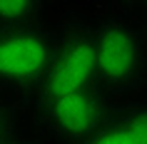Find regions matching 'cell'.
<instances>
[{
  "label": "cell",
  "instance_id": "8",
  "mask_svg": "<svg viewBox=\"0 0 147 144\" xmlns=\"http://www.w3.org/2000/svg\"><path fill=\"white\" fill-rule=\"evenodd\" d=\"M18 134V122H15V112L10 109L8 99L0 97V142H5L10 137Z\"/></svg>",
  "mask_w": 147,
  "mask_h": 144
},
{
  "label": "cell",
  "instance_id": "1",
  "mask_svg": "<svg viewBox=\"0 0 147 144\" xmlns=\"http://www.w3.org/2000/svg\"><path fill=\"white\" fill-rule=\"evenodd\" d=\"M90 27L97 87L115 104H122L147 84V42L127 15L100 17Z\"/></svg>",
  "mask_w": 147,
  "mask_h": 144
},
{
  "label": "cell",
  "instance_id": "10",
  "mask_svg": "<svg viewBox=\"0 0 147 144\" xmlns=\"http://www.w3.org/2000/svg\"><path fill=\"white\" fill-rule=\"evenodd\" d=\"M0 144H32V142L23 134H15V137H10V139H5V142H0Z\"/></svg>",
  "mask_w": 147,
  "mask_h": 144
},
{
  "label": "cell",
  "instance_id": "9",
  "mask_svg": "<svg viewBox=\"0 0 147 144\" xmlns=\"http://www.w3.org/2000/svg\"><path fill=\"white\" fill-rule=\"evenodd\" d=\"M137 25H140V32H142V38H145V42H147V5L142 8V13H140Z\"/></svg>",
  "mask_w": 147,
  "mask_h": 144
},
{
  "label": "cell",
  "instance_id": "6",
  "mask_svg": "<svg viewBox=\"0 0 147 144\" xmlns=\"http://www.w3.org/2000/svg\"><path fill=\"white\" fill-rule=\"evenodd\" d=\"M80 144H140V142H137V137L132 134V129L125 124L120 112H115L97 132H92Z\"/></svg>",
  "mask_w": 147,
  "mask_h": 144
},
{
  "label": "cell",
  "instance_id": "5",
  "mask_svg": "<svg viewBox=\"0 0 147 144\" xmlns=\"http://www.w3.org/2000/svg\"><path fill=\"white\" fill-rule=\"evenodd\" d=\"M47 5L40 0H0V30H15L45 23Z\"/></svg>",
  "mask_w": 147,
  "mask_h": 144
},
{
  "label": "cell",
  "instance_id": "7",
  "mask_svg": "<svg viewBox=\"0 0 147 144\" xmlns=\"http://www.w3.org/2000/svg\"><path fill=\"white\" fill-rule=\"evenodd\" d=\"M120 117L125 124L132 129V134L137 137L140 144H147V102H130V104L117 107Z\"/></svg>",
  "mask_w": 147,
  "mask_h": 144
},
{
  "label": "cell",
  "instance_id": "4",
  "mask_svg": "<svg viewBox=\"0 0 147 144\" xmlns=\"http://www.w3.org/2000/svg\"><path fill=\"white\" fill-rule=\"evenodd\" d=\"M112 99L100 90L78 92L70 97H57L50 102L35 104L38 127L45 137L57 144H80L82 139L97 132L117 112Z\"/></svg>",
  "mask_w": 147,
  "mask_h": 144
},
{
  "label": "cell",
  "instance_id": "3",
  "mask_svg": "<svg viewBox=\"0 0 147 144\" xmlns=\"http://www.w3.org/2000/svg\"><path fill=\"white\" fill-rule=\"evenodd\" d=\"M100 90L95 72L92 52V27L90 23H75L55 30V47L50 57L47 75L30 104L50 102L57 97H70L78 92Z\"/></svg>",
  "mask_w": 147,
  "mask_h": 144
},
{
  "label": "cell",
  "instance_id": "2",
  "mask_svg": "<svg viewBox=\"0 0 147 144\" xmlns=\"http://www.w3.org/2000/svg\"><path fill=\"white\" fill-rule=\"evenodd\" d=\"M55 30L42 25L0 30V97H32L47 75Z\"/></svg>",
  "mask_w": 147,
  "mask_h": 144
}]
</instances>
